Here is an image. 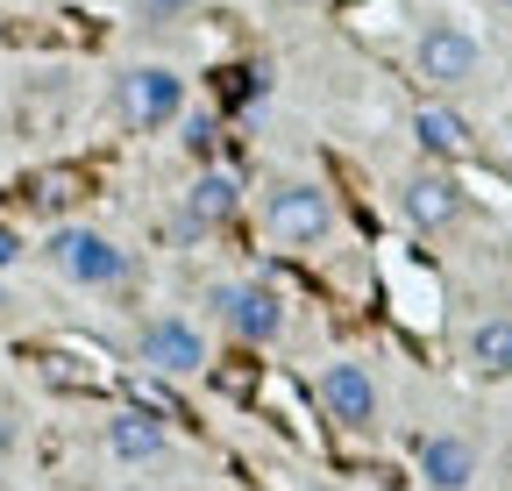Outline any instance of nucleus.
<instances>
[{"label":"nucleus","instance_id":"nucleus-1","mask_svg":"<svg viewBox=\"0 0 512 491\" xmlns=\"http://www.w3.org/2000/svg\"><path fill=\"white\" fill-rule=\"evenodd\" d=\"M114 114L136 136H157V129H171V121H185V79L171 65H128L114 79Z\"/></svg>","mask_w":512,"mask_h":491},{"label":"nucleus","instance_id":"nucleus-2","mask_svg":"<svg viewBox=\"0 0 512 491\" xmlns=\"http://www.w3.org/2000/svg\"><path fill=\"white\" fill-rule=\"evenodd\" d=\"M43 257H50V271H64L72 285H86V292H114L128 278V250L107 242L100 228H57L43 242Z\"/></svg>","mask_w":512,"mask_h":491},{"label":"nucleus","instance_id":"nucleus-3","mask_svg":"<svg viewBox=\"0 0 512 491\" xmlns=\"http://www.w3.org/2000/svg\"><path fill=\"white\" fill-rule=\"evenodd\" d=\"M413 72L434 86V93H456L484 72V43L463 29V22H427L413 36Z\"/></svg>","mask_w":512,"mask_h":491},{"label":"nucleus","instance_id":"nucleus-4","mask_svg":"<svg viewBox=\"0 0 512 491\" xmlns=\"http://www.w3.org/2000/svg\"><path fill=\"white\" fill-rule=\"evenodd\" d=\"M264 228L278 242H328L335 235V200L313 178H285V186L264 193Z\"/></svg>","mask_w":512,"mask_h":491},{"label":"nucleus","instance_id":"nucleus-5","mask_svg":"<svg viewBox=\"0 0 512 491\" xmlns=\"http://www.w3.org/2000/svg\"><path fill=\"white\" fill-rule=\"evenodd\" d=\"M136 356L150 363L157 378H192V371H207V335L192 328L185 314H157V321H143Z\"/></svg>","mask_w":512,"mask_h":491},{"label":"nucleus","instance_id":"nucleus-6","mask_svg":"<svg viewBox=\"0 0 512 491\" xmlns=\"http://www.w3.org/2000/svg\"><path fill=\"white\" fill-rule=\"evenodd\" d=\"M214 314H221V328H228L235 342H249V349L278 342V328H285V306H278L271 285H221V292H214Z\"/></svg>","mask_w":512,"mask_h":491},{"label":"nucleus","instance_id":"nucleus-7","mask_svg":"<svg viewBox=\"0 0 512 491\" xmlns=\"http://www.w3.org/2000/svg\"><path fill=\"white\" fill-rule=\"evenodd\" d=\"M399 207H406V221H413L420 235H441V228H456V221H463V207H470V200H463L456 178L434 164V171H413L406 186H399Z\"/></svg>","mask_w":512,"mask_h":491},{"label":"nucleus","instance_id":"nucleus-8","mask_svg":"<svg viewBox=\"0 0 512 491\" xmlns=\"http://www.w3.org/2000/svg\"><path fill=\"white\" fill-rule=\"evenodd\" d=\"M320 413L328 420H342V427H370L377 420V378L363 371V363H328L320 371Z\"/></svg>","mask_w":512,"mask_h":491},{"label":"nucleus","instance_id":"nucleus-9","mask_svg":"<svg viewBox=\"0 0 512 491\" xmlns=\"http://www.w3.org/2000/svg\"><path fill=\"white\" fill-rule=\"evenodd\" d=\"M420 477H427V491H470L477 484V442L470 435H427Z\"/></svg>","mask_w":512,"mask_h":491},{"label":"nucleus","instance_id":"nucleus-10","mask_svg":"<svg viewBox=\"0 0 512 491\" xmlns=\"http://www.w3.org/2000/svg\"><path fill=\"white\" fill-rule=\"evenodd\" d=\"M164 442H171V435H164L157 413H114V420H107V456H114V463H157Z\"/></svg>","mask_w":512,"mask_h":491},{"label":"nucleus","instance_id":"nucleus-11","mask_svg":"<svg viewBox=\"0 0 512 491\" xmlns=\"http://www.w3.org/2000/svg\"><path fill=\"white\" fill-rule=\"evenodd\" d=\"M228 214H235V178H228V171H200V178H192V193H185V207H178L185 235H207V228H221Z\"/></svg>","mask_w":512,"mask_h":491},{"label":"nucleus","instance_id":"nucleus-12","mask_svg":"<svg viewBox=\"0 0 512 491\" xmlns=\"http://www.w3.org/2000/svg\"><path fill=\"white\" fill-rule=\"evenodd\" d=\"M413 143L441 164V157H463L470 150V121L456 114V107H441V100H427V107H413Z\"/></svg>","mask_w":512,"mask_h":491},{"label":"nucleus","instance_id":"nucleus-13","mask_svg":"<svg viewBox=\"0 0 512 491\" xmlns=\"http://www.w3.org/2000/svg\"><path fill=\"white\" fill-rule=\"evenodd\" d=\"M463 349H470V363L484 378H512V314H484Z\"/></svg>","mask_w":512,"mask_h":491},{"label":"nucleus","instance_id":"nucleus-14","mask_svg":"<svg viewBox=\"0 0 512 491\" xmlns=\"http://www.w3.org/2000/svg\"><path fill=\"white\" fill-rule=\"evenodd\" d=\"M214 143H221V129H214V114H185V150H192V157L207 164V157H214Z\"/></svg>","mask_w":512,"mask_h":491},{"label":"nucleus","instance_id":"nucleus-15","mask_svg":"<svg viewBox=\"0 0 512 491\" xmlns=\"http://www.w3.org/2000/svg\"><path fill=\"white\" fill-rule=\"evenodd\" d=\"M200 0H136V15L143 22H178V15H192Z\"/></svg>","mask_w":512,"mask_h":491},{"label":"nucleus","instance_id":"nucleus-16","mask_svg":"<svg viewBox=\"0 0 512 491\" xmlns=\"http://www.w3.org/2000/svg\"><path fill=\"white\" fill-rule=\"evenodd\" d=\"M15 264H22V235L0 221V271H15Z\"/></svg>","mask_w":512,"mask_h":491},{"label":"nucleus","instance_id":"nucleus-17","mask_svg":"<svg viewBox=\"0 0 512 491\" xmlns=\"http://www.w3.org/2000/svg\"><path fill=\"white\" fill-rule=\"evenodd\" d=\"M0 306H8V285H0Z\"/></svg>","mask_w":512,"mask_h":491},{"label":"nucleus","instance_id":"nucleus-18","mask_svg":"<svg viewBox=\"0 0 512 491\" xmlns=\"http://www.w3.org/2000/svg\"><path fill=\"white\" fill-rule=\"evenodd\" d=\"M491 8H512V0H491Z\"/></svg>","mask_w":512,"mask_h":491}]
</instances>
